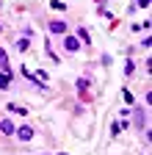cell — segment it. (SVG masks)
I'll return each instance as SVG.
<instances>
[{
	"label": "cell",
	"mask_w": 152,
	"mask_h": 155,
	"mask_svg": "<svg viewBox=\"0 0 152 155\" xmlns=\"http://www.w3.org/2000/svg\"><path fill=\"white\" fill-rule=\"evenodd\" d=\"M14 133L20 136V141H31V139H33V127H31V125H22V127H17Z\"/></svg>",
	"instance_id": "6da1fadb"
},
{
	"label": "cell",
	"mask_w": 152,
	"mask_h": 155,
	"mask_svg": "<svg viewBox=\"0 0 152 155\" xmlns=\"http://www.w3.org/2000/svg\"><path fill=\"white\" fill-rule=\"evenodd\" d=\"M17 127H14V122L11 119H0V133H3V136H11Z\"/></svg>",
	"instance_id": "7a4b0ae2"
},
{
	"label": "cell",
	"mask_w": 152,
	"mask_h": 155,
	"mask_svg": "<svg viewBox=\"0 0 152 155\" xmlns=\"http://www.w3.org/2000/svg\"><path fill=\"white\" fill-rule=\"evenodd\" d=\"M8 86H11V72L0 69V89H8Z\"/></svg>",
	"instance_id": "3957f363"
},
{
	"label": "cell",
	"mask_w": 152,
	"mask_h": 155,
	"mask_svg": "<svg viewBox=\"0 0 152 155\" xmlns=\"http://www.w3.org/2000/svg\"><path fill=\"white\" fill-rule=\"evenodd\" d=\"M64 47H66L69 53H72V50H78V47H80V42H78V36H66V39H64Z\"/></svg>",
	"instance_id": "277c9868"
},
{
	"label": "cell",
	"mask_w": 152,
	"mask_h": 155,
	"mask_svg": "<svg viewBox=\"0 0 152 155\" xmlns=\"http://www.w3.org/2000/svg\"><path fill=\"white\" fill-rule=\"evenodd\" d=\"M136 125H138V127H147V114H144L141 108L136 111Z\"/></svg>",
	"instance_id": "5b68a950"
},
{
	"label": "cell",
	"mask_w": 152,
	"mask_h": 155,
	"mask_svg": "<svg viewBox=\"0 0 152 155\" xmlns=\"http://www.w3.org/2000/svg\"><path fill=\"white\" fill-rule=\"evenodd\" d=\"M64 31H66L64 22H50V33H64Z\"/></svg>",
	"instance_id": "8992f818"
},
{
	"label": "cell",
	"mask_w": 152,
	"mask_h": 155,
	"mask_svg": "<svg viewBox=\"0 0 152 155\" xmlns=\"http://www.w3.org/2000/svg\"><path fill=\"white\" fill-rule=\"evenodd\" d=\"M28 47H31V39H28V36H25V39H20V42H17V50H20V53H25Z\"/></svg>",
	"instance_id": "52a82bcc"
},
{
	"label": "cell",
	"mask_w": 152,
	"mask_h": 155,
	"mask_svg": "<svg viewBox=\"0 0 152 155\" xmlns=\"http://www.w3.org/2000/svg\"><path fill=\"white\" fill-rule=\"evenodd\" d=\"M78 42H91V36H89L86 28H78Z\"/></svg>",
	"instance_id": "ba28073f"
},
{
	"label": "cell",
	"mask_w": 152,
	"mask_h": 155,
	"mask_svg": "<svg viewBox=\"0 0 152 155\" xmlns=\"http://www.w3.org/2000/svg\"><path fill=\"white\" fill-rule=\"evenodd\" d=\"M0 69H8V55H6V50H0Z\"/></svg>",
	"instance_id": "9c48e42d"
},
{
	"label": "cell",
	"mask_w": 152,
	"mask_h": 155,
	"mask_svg": "<svg viewBox=\"0 0 152 155\" xmlns=\"http://www.w3.org/2000/svg\"><path fill=\"white\" fill-rule=\"evenodd\" d=\"M8 108H11V111H17V114H22V116H25V114H28V108H25V105H14V103H11V105H8Z\"/></svg>",
	"instance_id": "30bf717a"
},
{
	"label": "cell",
	"mask_w": 152,
	"mask_h": 155,
	"mask_svg": "<svg viewBox=\"0 0 152 155\" xmlns=\"http://www.w3.org/2000/svg\"><path fill=\"white\" fill-rule=\"evenodd\" d=\"M122 97H125V103H127V105H133V103H136V100H133V94H130V91H127V89H125V91H122Z\"/></svg>",
	"instance_id": "8fae6325"
},
{
	"label": "cell",
	"mask_w": 152,
	"mask_h": 155,
	"mask_svg": "<svg viewBox=\"0 0 152 155\" xmlns=\"http://www.w3.org/2000/svg\"><path fill=\"white\" fill-rule=\"evenodd\" d=\"M50 6H53V8H58V11H64V8H66V6L61 3V0H53V3H50Z\"/></svg>",
	"instance_id": "7c38bea8"
},
{
	"label": "cell",
	"mask_w": 152,
	"mask_h": 155,
	"mask_svg": "<svg viewBox=\"0 0 152 155\" xmlns=\"http://www.w3.org/2000/svg\"><path fill=\"white\" fill-rule=\"evenodd\" d=\"M119 130H122V125H119V122H113V125H111V136H116Z\"/></svg>",
	"instance_id": "4fadbf2b"
},
{
	"label": "cell",
	"mask_w": 152,
	"mask_h": 155,
	"mask_svg": "<svg viewBox=\"0 0 152 155\" xmlns=\"http://www.w3.org/2000/svg\"><path fill=\"white\" fill-rule=\"evenodd\" d=\"M138 6H141V8H147V6H149V0H138Z\"/></svg>",
	"instance_id": "5bb4252c"
},
{
	"label": "cell",
	"mask_w": 152,
	"mask_h": 155,
	"mask_svg": "<svg viewBox=\"0 0 152 155\" xmlns=\"http://www.w3.org/2000/svg\"><path fill=\"white\" fill-rule=\"evenodd\" d=\"M58 155H69V152H58Z\"/></svg>",
	"instance_id": "9a60e30c"
},
{
	"label": "cell",
	"mask_w": 152,
	"mask_h": 155,
	"mask_svg": "<svg viewBox=\"0 0 152 155\" xmlns=\"http://www.w3.org/2000/svg\"><path fill=\"white\" fill-rule=\"evenodd\" d=\"M0 33H3V28H0Z\"/></svg>",
	"instance_id": "2e32d148"
}]
</instances>
